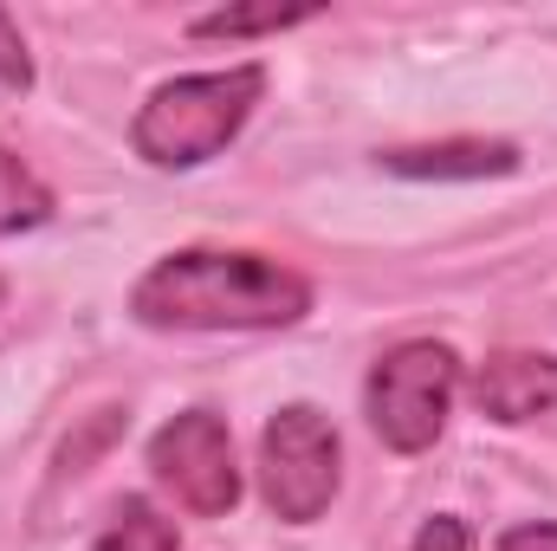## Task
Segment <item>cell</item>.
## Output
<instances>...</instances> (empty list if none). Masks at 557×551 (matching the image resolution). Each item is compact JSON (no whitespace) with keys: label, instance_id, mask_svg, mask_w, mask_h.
<instances>
[{"label":"cell","instance_id":"cell-1","mask_svg":"<svg viewBox=\"0 0 557 551\" xmlns=\"http://www.w3.org/2000/svg\"><path fill=\"white\" fill-rule=\"evenodd\" d=\"M311 311V279L267 254L188 247L162 254L131 285V318L149 331H285Z\"/></svg>","mask_w":557,"mask_h":551},{"label":"cell","instance_id":"cell-2","mask_svg":"<svg viewBox=\"0 0 557 551\" xmlns=\"http://www.w3.org/2000/svg\"><path fill=\"white\" fill-rule=\"evenodd\" d=\"M260 98H267V65H227V72L169 78L137 111L131 149L149 169H201L247 131Z\"/></svg>","mask_w":557,"mask_h":551},{"label":"cell","instance_id":"cell-3","mask_svg":"<svg viewBox=\"0 0 557 551\" xmlns=\"http://www.w3.org/2000/svg\"><path fill=\"white\" fill-rule=\"evenodd\" d=\"M454 396H460V357L434 338L383 351L370 370V390H363L370 428L383 434L389 454H428L454 415Z\"/></svg>","mask_w":557,"mask_h":551},{"label":"cell","instance_id":"cell-4","mask_svg":"<svg viewBox=\"0 0 557 551\" xmlns=\"http://www.w3.org/2000/svg\"><path fill=\"white\" fill-rule=\"evenodd\" d=\"M344 487V441L331 428V415L311 403H285L260 434V493L285 526H311L324 519V506Z\"/></svg>","mask_w":557,"mask_h":551},{"label":"cell","instance_id":"cell-5","mask_svg":"<svg viewBox=\"0 0 557 551\" xmlns=\"http://www.w3.org/2000/svg\"><path fill=\"white\" fill-rule=\"evenodd\" d=\"M149 474L188 519H227L240 506L234 434L214 409H182L149 434Z\"/></svg>","mask_w":557,"mask_h":551},{"label":"cell","instance_id":"cell-6","mask_svg":"<svg viewBox=\"0 0 557 551\" xmlns=\"http://www.w3.org/2000/svg\"><path fill=\"white\" fill-rule=\"evenodd\" d=\"M473 403L486 421H532L557 409V357L552 351H493L473 364Z\"/></svg>","mask_w":557,"mask_h":551},{"label":"cell","instance_id":"cell-7","mask_svg":"<svg viewBox=\"0 0 557 551\" xmlns=\"http://www.w3.org/2000/svg\"><path fill=\"white\" fill-rule=\"evenodd\" d=\"M383 169L396 175H421V182H480V175H512L519 169V149L512 143H421V149H389Z\"/></svg>","mask_w":557,"mask_h":551},{"label":"cell","instance_id":"cell-8","mask_svg":"<svg viewBox=\"0 0 557 551\" xmlns=\"http://www.w3.org/2000/svg\"><path fill=\"white\" fill-rule=\"evenodd\" d=\"M91 551H182V539H175V519H162L143 493H124L98 526Z\"/></svg>","mask_w":557,"mask_h":551},{"label":"cell","instance_id":"cell-9","mask_svg":"<svg viewBox=\"0 0 557 551\" xmlns=\"http://www.w3.org/2000/svg\"><path fill=\"white\" fill-rule=\"evenodd\" d=\"M324 7H221V13H201V20H188V33L195 39H260V33H285V26H305V20H318Z\"/></svg>","mask_w":557,"mask_h":551},{"label":"cell","instance_id":"cell-10","mask_svg":"<svg viewBox=\"0 0 557 551\" xmlns=\"http://www.w3.org/2000/svg\"><path fill=\"white\" fill-rule=\"evenodd\" d=\"M39 221H52V188L0 143V241L20 228H39Z\"/></svg>","mask_w":557,"mask_h":551},{"label":"cell","instance_id":"cell-11","mask_svg":"<svg viewBox=\"0 0 557 551\" xmlns=\"http://www.w3.org/2000/svg\"><path fill=\"white\" fill-rule=\"evenodd\" d=\"M124 421H131L124 409H104L91 428H85V434H78V441H65V454H59V474H85V461H91V454H98L111 434H124Z\"/></svg>","mask_w":557,"mask_h":551},{"label":"cell","instance_id":"cell-12","mask_svg":"<svg viewBox=\"0 0 557 551\" xmlns=\"http://www.w3.org/2000/svg\"><path fill=\"white\" fill-rule=\"evenodd\" d=\"M33 85V59H26V39L20 26L0 13V91H26Z\"/></svg>","mask_w":557,"mask_h":551},{"label":"cell","instance_id":"cell-13","mask_svg":"<svg viewBox=\"0 0 557 551\" xmlns=\"http://www.w3.org/2000/svg\"><path fill=\"white\" fill-rule=\"evenodd\" d=\"M409 551H473V532H467V519L434 513V519H421V532L409 539Z\"/></svg>","mask_w":557,"mask_h":551},{"label":"cell","instance_id":"cell-14","mask_svg":"<svg viewBox=\"0 0 557 551\" xmlns=\"http://www.w3.org/2000/svg\"><path fill=\"white\" fill-rule=\"evenodd\" d=\"M499 551H557V526H552V519H532V526H512V532L499 539Z\"/></svg>","mask_w":557,"mask_h":551},{"label":"cell","instance_id":"cell-15","mask_svg":"<svg viewBox=\"0 0 557 551\" xmlns=\"http://www.w3.org/2000/svg\"><path fill=\"white\" fill-rule=\"evenodd\" d=\"M0 298H7V285H0Z\"/></svg>","mask_w":557,"mask_h":551}]
</instances>
